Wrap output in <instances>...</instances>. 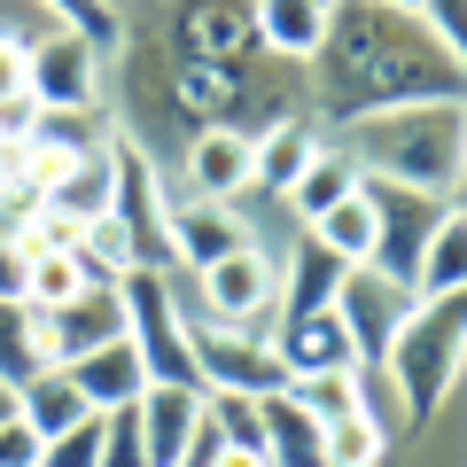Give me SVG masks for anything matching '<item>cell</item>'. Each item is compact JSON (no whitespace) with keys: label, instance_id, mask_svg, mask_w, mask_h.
<instances>
[{"label":"cell","instance_id":"obj_2","mask_svg":"<svg viewBox=\"0 0 467 467\" xmlns=\"http://www.w3.org/2000/svg\"><path fill=\"white\" fill-rule=\"evenodd\" d=\"M335 149L358 164V180L413 187V195H460L467 125H460V101H413V109L358 117L350 140H335Z\"/></svg>","mask_w":467,"mask_h":467},{"label":"cell","instance_id":"obj_33","mask_svg":"<svg viewBox=\"0 0 467 467\" xmlns=\"http://www.w3.org/2000/svg\"><path fill=\"white\" fill-rule=\"evenodd\" d=\"M420 24H429L436 47H451L467 63V0H420Z\"/></svg>","mask_w":467,"mask_h":467},{"label":"cell","instance_id":"obj_27","mask_svg":"<svg viewBox=\"0 0 467 467\" xmlns=\"http://www.w3.org/2000/svg\"><path fill=\"white\" fill-rule=\"evenodd\" d=\"M70 296H86V273L70 250H47V257H24V304L32 312H63Z\"/></svg>","mask_w":467,"mask_h":467},{"label":"cell","instance_id":"obj_9","mask_svg":"<svg viewBox=\"0 0 467 467\" xmlns=\"http://www.w3.org/2000/svg\"><path fill=\"white\" fill-rule=\"evenodd\" d=\"M187 350H195L202 398H211V389H242V398H265V389H281V358H273V343H265V335H250V327L187 319Z\"/></svg>","mask_w":467,"mask_h":467},{"label":"cell","instance_id":"obj_32","mask_svg":"<svg viewBox=\"0 0 467 467\" xmlns=\"http://www.w3.org/2000/svg\"><path fill=\"white\" fill-rule=\"evenodd\" d=\"M101 467H149V451H140V420H133V405L101 413Z\"/></svg>","mask_w":467,"mask_h":467},{"label":"cell","instance_id":"obj_6","mask_svg":"<svg viewBox=\"0 0 467 467\" xmlns=\"http://www.w3.org/2000/svg\"><path fill=\"white\" fill-rule=\"evenodd\" d=\"M367 211H374V250H367V265L382 273V281L413 288L420 250H429V234L444 226L451 211H460V195H413V187H382V180H367Z\"/></svg>","mask_w":467,"mask_h":467},{"label":"cell","instance_id":"obj_10","mask_svg":"<svg viewBox=\"0 0 467 467\" xmlns=\"http://www.w3.org/2000/svg\"><path fill=\"white\" fill-rule=\"evenodd\" d=\"M405 312H413V288L382 281L374 265H350L343 288H335V319H343L358 367H382V350H389V335L405 327Z\"/></svg>","mask_w":467,"mask_h":467},{"label":"cell","instance_id":"obj_12","mask_svg":"<svg viewBox=\"0 0 467 467\" xmlns=\"http://www.w3.org/2000/svg\"><path fill=\"white\" fill-rule=\"evenodd\" d=\"M265 343H273V358H281V382H304V374H358V350H350V335H343L335 312L273 319Z\"/></svg>","mask_w":467,"mask_h":467},{"label":"cell","instance_id":"obj_38","mask_svg":"<svg viewBox=\"0 0 467 467\" xmlns=\"http://www.w3.org/2000/svg\"><path fill=\"white\" fill-rule=\"evenodd\" d=\"M0 420H16V389L8 382H0Z\"/></svg>","mask_w":467,"mask_h":467},{"label":"cell","instance_id":"obj_39","mask_svg":"<svg viewBox=\"0 0 467 467\" xmlns=\"http://www.w3.org/2000/svg\"><path fill=\"white\" fill-rule=\"evenodd\" d=\"M312 8H335V0H312Z\"/></svg>","mask_w":467,"mask_h":467},{"label":"cell","instance_id":"obj_37","mask_svg":"<svg viewBox=\"0 0 467 467\" xmlns=\"http://www.w3.org/2000/svg\"><path fill=\"white\" fill-rule=\"evenodd\" d=\"M374 8H398V16H420V0H374Z\"/></svg>","mask_w":467,"mask_h":467},{"label":"cell","instance_id":"obj_1","mask_svg":"<svg viewBox=\"0 0 467 467\" xmlns=\"http://www.w3.org/2000/svg\"><path fill=\"white\" fill-rule=\"evenodd\" d=\"M467 63L436 47L420 16L374 8V0H335L319 24V47L304 63V109L327 125H358L382 109H413V101H460Z\"/></svg>","mask_w":467,"mask_h":467},{"label":"cell","instance_id":"obj_19","mask_svg":"<svg viewBox=\"0 0 467 467\" xmlns=\"http://www.w3.org/2000/svg\"><path fill=\"white\" fill-rule=\"evenodd\" d=\"M350 265H335L327 250H319L312 234L296 242V257L281 265V296H273V319H312V312H335V288H343Z\"/></svg>","mask_w":467,"mask_h":467},{"label":"cell","instance_id":"obj_36","mask_svg":"<svg viewBox=\"0 0 467 467\" xmlns=\"http://www.w3.org/2000/svg\"><path fill=\"white\" fill-rule=\"evenodd\" d=\"M0 304H24V250L0 242Z\"/></svg>","mask_w":467,"mask_h":467},{"label":"cell","instance_id":"obj_28","mask_svg":"<svg viewBox=\"0 0 467 467\" xmlns=\"http://www.w3.org/2000/svg\"><path fill=\"white\" fill-rule=\"evenodd\" d=\"M288 398L304 405V413L327 429V420H350L358 405H367V389H358V374H304V382H281Z\"/></svg>","mask_w":467,"mask_h":467},{"label":"cell","instance_id":"obj_14","mask_svg":"<svg viewBox=\"0 0 467 467\" xmlns=\"http://www.w3.org/2000/svg\"><path fill=\"white\" fill-rule=\"evenodd\" d=\"M133 420H140V451H149V467H180L187 444H195V429H202V398H195V389L149 382L133 398Z\"/></svg>","mask_w":467,"mask_h":467},{"label":"cell","instance_id":"obj_17","mask_svg":"<svg viewBox=\"0 0 467 467\" xmlns=\"http://www.w3.org/2000/svg\"><path fill=\"white\" fill-rule=\"evenodd\" d=\"M39 202H47L55 218H70V226H94V218H109V202H117V140H109V149H86Z\"/></svg>","mask_w":467,"mask_h":467},{"label":"cell","instance_id":"obj_3","mask_svg":"<svg viewBox=\"0 0 467 467\" xmlns=\"http://www.w3.org/2000/svg\"><path fill=\"white\" fill-rule=\"evenodd\" d=\"M460 358H467V312H460V296L413 304L405 327L389 335L382 367H374V374H382V389H398L405 429H429V420L444 413V398L460 389Z\"/></svg>","mask_w":467,"mask_h":467},{"label":"cell","instance_id":"obj_25","mask_svg":"<svg viewBox=\"0 0 467 467\" xmlns=\"http://www.w3.org/2000/svg\"><path fill=\"white\" fill-rule=\"evenodd\" d=\"M460 281H467V234H460V211H451L444 226L429 234L420 265H413V304H444V296H460Z\"/></svg>","mask_w":467,"mask_h":467},{"label":"cell","instance_id":"obj_16","mask_svg":"<svg viewBox=\"0 0 467 467\" xmlns=\"http://www.w3.org/2000/svg\"><path fill=\"white\" fill-rule=\"evenodd\" d=\"M257 429H265V444H257V460H265V467H327L319 420L304 413L288 389H265V398H257Z\"/></svg>","mask_w":467,"mask_h":467},{"label":"cell","instance_id":"obj_7","mask_svg":"<svg viewBox=\"0 0 467 467\" xmlns=\"http://www.w3.org/2000/svg\"><path fill=\"white\" fill-rule=\"evenodd\" d=\"M149 32L180 63H242V55H257L250 0H164Z\"/></svg>","mask_w":467,"mask_h":467},{"label":"cell","instance_id":"obj_24","mask_svg":"<svg viewBox=\"0 0 467 467\" xmlns=\"http://www.w3.org/2000/svg\"><path fill=\"white\" fill-rule=\"evenodd\" d=\"M319 242V250L335 257V265H367V250H374V211H367V180L350 187L343 202H335V211H319L312 226H304Z\"/></svg>","mask_w":467,"mask_h":467},{"label":"cell","instance_id":"obj_23","mask_svg":"<svg viewBox=\"0 0 467 467\" xmlns=\"http://www.w3.org/2000/svg\"><path fill=\"white\" fill-rule=\"evenodd\" d=\"M350 187H358V164H350V156L335 149V140H319V149H312V164L296 171V187H288L281 202L304 218V226H312V218H319V211H335V202H343Z\"/></svg>","mask_w":467,"mask_h":467},{"label":"cell","instance_id":"obj_29","mask_svg":"<svg viewBox=\"0 0 467 467\" xmlns=\"http://www.w3.org/2000/svg\"><path fill=\"white\" fill-rule=\"evenodd\" d=\"M319 444H327V467H374L382 460V420H374V405H358L350 420H327Z\"/></svg>","mask_w":467,"mask_h":467},{"label":"cell","instance_id":"obj_5","mask_svg":"<svg viewBox=\"0 0 467 467\" xmlns=\"http://www.w3.org/2000/svg\"><path fill=\"white\" fill-rule=\"evenodd\" d=\"M24 94H32L47 117H94V101H101V47L78 39V32H63V24L32 32L24 39Z\"/></svg>","mask_w":467,"mask_h":467},{"label":"cell","instance_id":"obj_8","mask_svg":"<svg viewBox=\"0 0 467 467\" xmlns=\"http://www.w3.org/2000/svg\"><path fill=\"white\" fill-rule=\"evenodd\" d=\"M195 281H202V319L265 335L257 319H273V296H281V257H273V250H257V242H242L234 257L202 265Z\"/></svg>","mask_w":467,"mask_h":467},{"label":"cell","instance_id":"obj_15","mask_svg":"<svg viewBox=\"0 0 467 467\" xmlns=\"http://www.w3.org/2000/svg\"><path fill=\"white\" fill-rule=\"evenodd\" d=\"M70 389H78L94 413H117V405H133L140 389H149V367H140V350L117 335V343H101V350H86V358H70Z\"/></svg>","mask_w":467,"mask_h":467},{"label":"cell","instance_id":"obj_18","mask_svg":"<svg viewBox=\"0 0 467 467\" xmlns=\"http://www.w3.org/2000/svg\"><path fill=\"white\" fill-rule=\"evenodd\" d=\"M312 149H319L312 117H281V125H265V133L250 140V187H257V195H288L296 171L312 164Z\"/></svg>","mask_w":467,"mask_h":467},{"label":"cell","instance_id":"obj_20","mask_svg":"<svg viewBox=\"0 0 467 467\" xmlns=\"http://www.w3.org/2000/svg\"><path fill=\"white\" fill-rule=\"evenodd\" d=\"M187 187H195V202H234L250 187V133H195L187 140Z\"/></svg>","mask_w":467,"mask_h":467},{"label":"cell","instance_id":"obj_35","mask_svg":"<svg viewBox=\"0 0 467 467\" xmlns=\"http://www.w3.org/2000/svg\"><path fill=\"white\" fill-rule=\"evenodd\" d=\"M16 94H24V39L0 32V101H16Z\"/></svg>","mask_w":467,"mask_h":467},{"label":"cell","instance_id":"obj_11","mask_svg":"<svg viewBox=\"0 0 467 467\" xmlns=\"http://www.w3.org/2000/svg\"><path fill=\"white\" fill-rule=\"evenodd\" d=\"M32 319H39L47 367H70V358H86V350H101V343L125 335V296H117V288H86V296H70L63 312H32Z\"/></svg>","mask_w":467,"mask_h":467},{"label":"cell","instance_id":"obj_31","mask_svg":"<svg viewBox=\"0 0 467 467\" xmlns=\"http://www.w3.org/2000/svg\"><path fill=\"white\" fill-rule=\"evenodd\" d=\"M39 467H101V413H86L78 429L47 436L39 444Z\"/></svg>","mask_w":467,"mask_h":467},{"label":"cell","instance_id":"obj_30","mask_svg":"<svg viewBox=\"0 0 467 467\" xmlns=\"http://www.w3.org/2000/svg\"><path fill=\"white\" fill-rule=\"evenodd\" d=\"M39 8H47V16L63 24V32L94 39V47H117V39H125V24L109 16V0H39Z\"/></svg>","mask_w":467,"mask_h":467},{"label":"cell","instance_id":"obj_4","mask_svg":"<svg viewBox=\"0 0 467 467\" xmlns=\"http://www.w3.org/2000/svg\"><path fill=\"white\" fill-rule=\"evenodd\" d=\"M117 296H125V343L140 350L149 382H164V389H195V398H202L195 350H187V312H180V296H171V281L140 265V273H125V281H117Z\"/></svg>","mask_w":467,"mask_h":467},{"label":"cell","instance_id":"obj_22","mask_svg":"<svg viewBox=\"0 0 467 467\" xmlns=\"http://www.w3.org/2000/svg\"><path fill=\"white\" fill-rule=\"evenodd\" d=\"M86 413H94V405H86L78 389H70V374H63V367L32 374V382L16 389V420H24V429L39 436V444H47V436H63V429H78Z\"/></svg>","mask_w":467,"mask_h":467},{"label":"cell","instance_id":"obj_13","mask_svg":"<svg viewBox=\"0 0 467 467\" xmlns=\"http://www.w3.org/2000/svg\"><path fill=\"white\" fill-rule=\"evenodd\" d=\"M164 242H171V265H218V257H234L242 242H250V226H242V211L234 202H180V211H164Z\"/></svg>","mask_w":467,"mask_h":467},{"label":"cell","instance_id":"obj_34","mask_svg":"<svg viewBox=\"0 0 467 467\" xmlns=\"http://www.w3.org/2000/svg\"><path fill=\"white\" fill-rule=\"evenodd\" d=\"M0 467H39V436L24 420H0Z\"/></svg>","mask_w":467,"mask_h":467},{"label":"cell","instance_id":"obj_21","mask_svg":"<svg viewBox=\"0 0 467 467\" xmlns=\"http://www.w3.org/2000/svg\"><path fill=\"white\" fill-rule=\"evenodd\" d=\"M319 24H327V8H312V0H250V32L257 47L273 55V63H312L319 47Z\"/></svg>","mask_w":467,"mask_h":467},{"label":"cell","instance_id":"obj_26","mask_svg":"<svg viewBox=\"0 0 467 467\" xmlns=\"http://www.w3.org/2000/svg\"><path fill=\"white\" fill-rule=\"evenodd\" d=\"M32 374H47V350H39V319H32V304H0V382L24 389Z\"/></svg>","mask_w":467,"mask_h":467}]
</instances>
